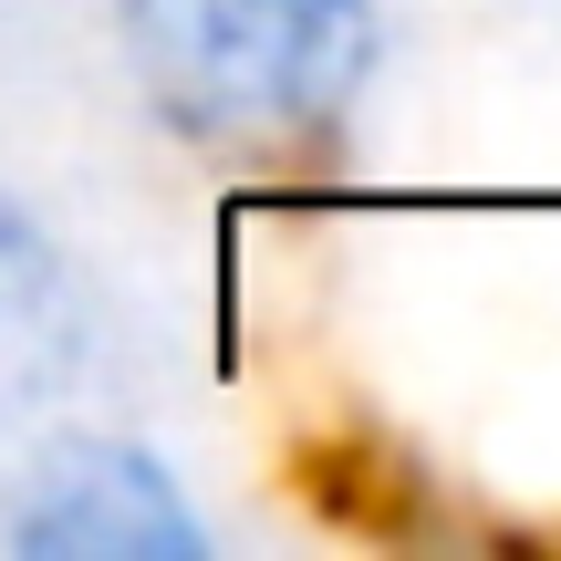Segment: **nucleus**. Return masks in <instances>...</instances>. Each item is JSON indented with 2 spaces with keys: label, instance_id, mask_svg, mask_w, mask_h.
<instances>
[{
  "label": "nucleus",
  "instance_id": "obj_2",
  "mask_svg": "<svg viewBox=\"0 0 561 561\" xmlns=\"http://www.w3.org/2000/svg\"><path fill=\"white\" fill-rule=\"evenodd\" d=\"M0 541L21 561H208V520L157 447L62 437L21 468Z\"/></svg>",
  "mask_w": 561,
  "mask_h": 561
},
{
  "label": "nucleus",
  "instance_id": "obj_1",
  "mask_svg": "<svg viewBox=\"0 0 561 561\" xmlns=\"http://www.w3.org/2000/svg\"><path fill=\"white\" fill-rule=\"evenodd\" d=\"M125 62L208 157H322L385 62V0H125Z\"/></svg>",
  "mask_w": 561,
  "mask_h": 561
}]
</instances>
